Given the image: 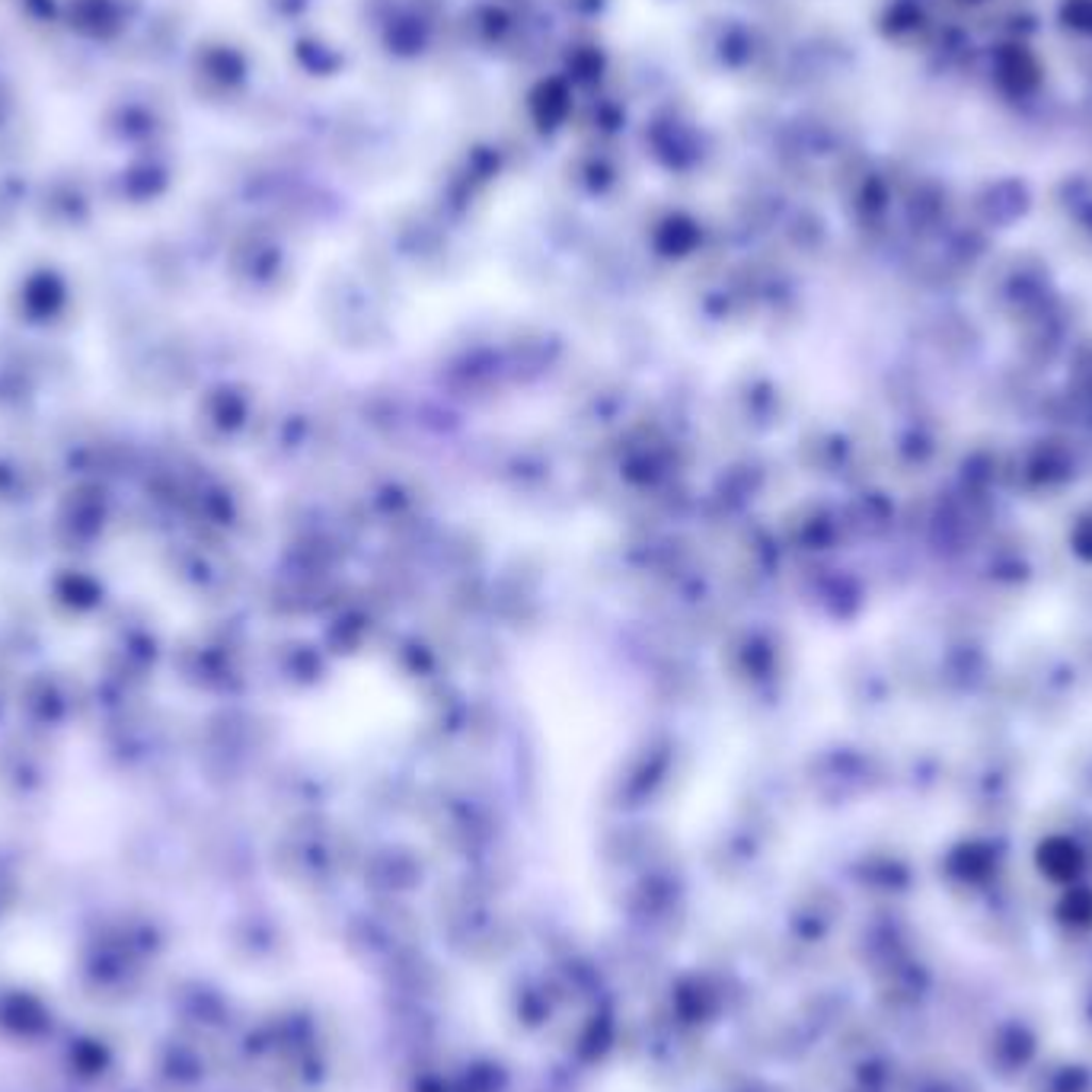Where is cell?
Wrapping results in <instances>:
<instances>
[{
  "label": "cell",
  "instance_id": "cell-1",
  "mask_svg": "<svg viewBox=\"0 0 1092 1092\" xmlns=\"http://www.w3.org/2000/svg\"><path fill=\"white\" fill-rule=\"evenodd\" d=\"M1041 872H1047L1054 881H1066L1079 872V853L1066 840H1054L1041 846Z\"/></svg>",
  "mask_w": 1092,
  "mask_h": 1092
},
{
  "label": "cell",
  "instance_id": "cell-2",
  "mask_svg": "<svg viewBox=\"0 0 1092 1092\" xmlns=\"http://www.w3.org/2000/svg\"><path fill=\"white\" fill-rule=\"evenodd\" d=\"M1063 920H1070V923H1089V920H1092V894H1086L1082 888H1079V891H1070L1066 900H1063Z\"/></svg>",
  "mask_w": 1092,
  "mask_h": 1092
}]
</instances>
